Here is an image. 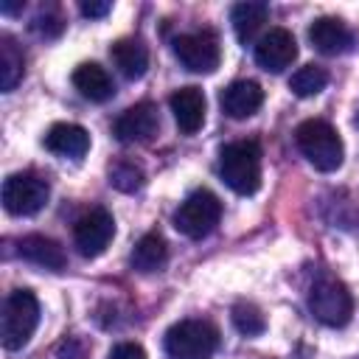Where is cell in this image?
Segmentation results:
<instances>
[{
    "label": "cell",
    "mask_w": 359,
    "mask_h": 359,
    "mask_svg": "<svg viewBox=\"0 0 359 359\" xmlns=\"http://www.w3.org/2000/svg\"><path fill=\"white\" fill-rule=\"evenodd\" d=\"M294 140L297 149L303 151V157L323 174H331L342 165L345 149H342V137L339 132L323 121V118H309L294 129Z\"/></svg>",
    "instance_id": "obj_2"
},
{
    "label": "cell",
    "mask_w": 359,
    "mask_h": 359,
    "mask_svg": "<svg viewBox=\"0 0 359 359\" xmlns=\"http://www.w3.org/2000/svg\"><path fill=\"white\" fill-rule=\"evenodd\" d=\"M45 149L59 154V157L79 160L90 149V135L79 123H53L48 129V135H45Z\"/></svg>",
    "instance_id": "obj_16"
},
{
    "label": "cell",
    "mask_w": 359,
    "mask_h": 359,
    "mask_svg": "<svg viewBox=\"0 0 359 359\" xmlns=\"http://www.w3.org/2000/svg\"><path fill=\"white\" fill-rule=\"evenodd\" d=\"M174 56L191 73H213L222 62V48L213 31H191L174 39Z\"/></svg>",
    "instance_id": "obj_8"
},
{
    "label": "cell",
    "mask_w": 359,
    "mask_h": 359,
    "mask_svg": "<svg viewBox=\"0 0 359 359\" xmlns=\"http://www.w3.org/2000/svg\"><path fill=\"white\" fill-rule=\"evenodd\" d=\"M219 177L238 194L252 196L261 188V146L258 140H233L219 151Z\"/></svg>",
    "instance_id": "obj_1"
},
{
    "label": "cell",
    "mask_w": 359,
    "mask_h": 359,
    "mask_svg": "<svg viewBox=\"0 0 359 359\" xmlns=\"http://www.w3.org/2000/svg\"><path fill=\"white\" fill-rule=\"evenodd\" d=\"M230 320H233L236 331L244 334V337H261L266 331V317L252 303H236L233 311H230Z\"/></svg>",
    "instance_id": "obj_23"
},
{
    "label": "cell",
    "mask_w": 359,
    "mask_h": 359,
    "mask_svg": "<svg viewBox=\"0 0 359 359\" xmlns=\"http://www.w3.org/2000/svg\"><path fill=\"white\" fill-rule=\"evenodd\" d=\"M115 236V219L107 208H93L73 224V244L84 258H98Z\"/></svg>",
    "instance_id": "obj_9"
},
{
    "label": "cell",
    "mask_w": 359,
    "mask_h": 359,
    "mask_svg": "<svg viewBox=\"0 0 359 359\" xmlns=\"http://www.w3.org/2000/svg\"><path fill=\"white\" fill-rule=\"evenodd\" d=\"M219 219H222L219 196L208 188H199V191L188 194L185 202H180V208L174 213V227L185 238H205L208 233H213Z\"/></svg>",
    "instance_id": "obj_5"
},
{
    "label": "cell",
    "mask_w": 359,
    "mask_h": 359,
    "mask_svg": "<svg viewBox=\"0 0 359 359\" xmlns=\"http://www.w3.org/2000/svg\"><path fill=\"white\" fill-rule=\"evenodd\" d=\"M22 73H25L22 50L17 48V42L8 34H3L0 36V90L11 93L22 81Z\"/></svg>",
    "instance_id": "obj_21"
},
{
    "label": "cell",
    "mask_w": 359,
    "mask_h": 359,
    "mask_svg": "<svg viewBox=\"0 0 359 359\" xmlns=\"http://www.w3.org/2000/svg\"><path fill=\"white\" fill-rule=\"evenodd\" d=\"M168 258V247H165V238L160 233H146L137 238L135 250H132V266L137 272H157Z\"/></svg>",
    "instance_id": "obj_20"
},
{
    "label": "cell",
    "mask_w": 359,
    "mask_h": 359,
    "mask_svg": "<svg viewBox=\"0 0 359 359\" xmlns=\"http://www.w3.org/2000/svg\"><path fill=\"white\" fill-rule=\"evenodd\" d=\"M34 31H39V34H45V36H56L59 31H62V22H59V17H36V22H34Z\"/></svg>",
    "instance_id": "obj_28"
},
{
    "label": "cell",
    "mask_w": 359,
    "mask_h": 359,
    "mask_svg": "<svg viewBox=\"0 0 359 359\" xmlns=\"http://www.w3.org/2000/svg\"><path fill=\"white\" fill-rule=\"evenodd\" d=\"M309 309L317 323L328 328H342L353 314V297L342 280L320 278L309 292Z\"/></svg>",
    "instance_id": "obj_6"
},
{
    "label": "cell",
    "mask_w": 359,
    "mask_h": 359,
    "mask_svg": "<svg viewBox=\"0 0 359 359\" xmlns=\"http://www.w3.org/2000/svg\"><path fill=\"white\" fill-rule=\"evenodd\" d=\"M219 348V328L208 320H180L165 331L171 359H210Z\"/></svg>",
    "instance_id": "obj_4"
},
{
    "label": "cell",
    "mask_w": 359,
    "mask_h": 359,
    "mask_svg": "<svg viewBox=\"0 0 359 359\" xmlns=\"http://www.w3.org/2000/svg\"><path fill=\"white\" fill-rule=\"evenodd\" d=\"M160 129V115H157V107L151 101H140L135 107H129L126 112L118 115L112 132L121 143H146L157 135Z\"/></svg>",
    "instance_id": "obj_11"
},
{
    "label": "cell",
    "mask_w": 359,
    "mask_h": 359,
    "mask_svg": "<svg viewBox=\"0 0 359 359\" xmlns=\"http://www.w3.org/2000/svg\"><path fill=\"white\" fill-rule=\"evenodd\" d=\"M20 8H22V3H6V0L0 3V11H3V14H17Z\"/></svg>",
    "instance_id": "obj_29"
},
{
    "label": "cell",
    "mask_w": 359,
    "mask_h": 359,
    "mask_svg": "<svg viewBox=\"0 0 359 359\" xmlns=\"http://www.w3.org/2000/svg\"><path fill=\"white\" fill-rule=\"evenodd\" d=\"M309 39L325 56H339L353 45V34L339 17H317L309 28Z\"/></svg>",
    "instance_id": "obj_14"
},
{
    "label": "cell",
    "mask_w": 359,
    "mask_h": 359,
    "mask_svg": "<svg viewBox=\"0 0 359 359\" xmlns=\"http://www.w3.org/2000/svg\"><path fill=\"white\" fill-rule=\"evenodd\" d=\"M73 87L87 98V101H109L115 93V84L109 79V73L98 65V62H84L73 70Z\"/></svg>",
    "instance_id": "obj_18"
},
{
    "label": "cell",
    "mask_w": 359,
    "mask_h": 359,
    "mask_svg": "<svg viewBox=\"0 0 359 359\" xmlns=\"http://www.w3.org/2000/svg\"><path fill=\"white\" fill-rule=\"evenodd\" d=\"M269 17V6L266 3H258V0H247V3H236L233 11H230V22H233V31L238 36L241 45H247L258 28L266 22Z\"/></svg>",
    "instance_id": "obj_19"
},
{
    "label": "cell",
    "mask_w": 359,
    "mask_h": 359,
    "mask_svg": "<svg viewBox=\"0 0 359 359\" xmlns=\"http://www.w3.org/2000/svg\"><path fill=\"white\" fill-rule=\"evenodd\" d=\"M107 359H146V351L137 342H118Z\"/></svg>",
    "instance_id": "obj_26"
},
{
    "label": "cell",
    "mask_w": 359,
    "mask_h": 359,
    "mask_svg": "<svg viewBox=\"0 0 359 359\" xmlns=\"http://www.w3.org/2000/svg\"><path fill=\"white\" fill-rule=\"evenodd\" d=\"M56 359H87V345H84L79 337H67V339L59 345Z\"/></svg>",
    "instance_id": "obj_25"
},
{
    "label": "cell",
    "mask_w": 359,
    "mask_h": 359,
    "mask_svg": "<svg viewBox=\"0 0 359 359\" xmlns=\"http://www.w3.org/2000/svg\"><path fill=\"white\" fill-rule=\"evenodd\" d=\"M143 182H146V177H143L140 165H135L132 160H118L109 165V185L112 188H118L123 194H135L143 188Z\"/></svg>",
    "instance_id": "obj_24"
},
{
    "label": "cell",
    "mask_w": 359,
    "mask_h": 359,
    "mask_svg": "<svg viewBox=\"0 0 359 359\" xmlns=\"http://www.w3.org/2000/svg\"><path fill=\"white\" fill-rule=\"evenodd\" d=\"M168 107H171V115H174L180 132L194 135V132L202 129V123H205V93L199 87L188 84V87L174 90L171 98H168Z\"/></svg>",
    "instance_id": "obj_13"
},
{
    "label": "cell",
    "mask_w": 359,
    "mask_h": 359,
    "mask_svg": "<svg viewBox=\"0 0 359 359\" xmlns=\"http://www.w3.org/2000/svg\"><path fill=\"white\" fill-rule=\"evenodd\" d=\"M39 325V300L31 289H14L3 303L0 320V339L6 351H20L28 345Z\"/></svg>",
    "instance_id": "obj_3"
},
{
    "label": "cell",
    "mask_w": 359,
    "mask_h": 359,
    "mask_svg": "<svg viewBox=\"0 0 359 359\" xmlns=\"http://www.w3.org/2000/svg\"><path fill=\"white\" fill-rule=\"evenodd\" d=\"M297 59V42L286 28H269L255 42V62L266 73H283Z\"/></svg>",
    "instance_id": "obj_10"
},
{
    "label": "cell",
    "mask_w": 359,
    "mask_h": 359,
    "mask_svg": "<svg viewBox=\"0 0 359 359\" xmlns=\"http://www.w3.org/2000/svg\"><path fill=\"white\" fill-rule=\"evenodd\" d=\"M325 84H328V73L323 67H317V65H306V67L294 70L292 79H289V90L294 95H300V98H311V95L323 93Z\"/></svg>",
    "instance_id": "obj_22"
},
{
    "label": "cell",
    "mask_w": 359,
    "mask_h": 359,
    "mask_svg": "<svg viewBox=\"0 0 359 359\" xmlns=\"http://www.w3.org/2000/svg\"><path fill=\"white\" fill-rule=\"evenodd\" d=\"M109 56H112L115 67L121 70V76L129 81L143 79V73L149 70V48L137 36H123V39L112 42Z\"/></svg>",
    "instance_id": "obj_17"
},
{
    "label": "cell",
    "mask_w": 359,
    "mask_h": 359,
    "mask_svg": "<svg viewBox=\"0 0 359 359\" xmlns=\"http://www.w3.org/2000/svg\"><path fill=\"white\" fill-rule=\"evenodd\" d=\"M17 252L28 264L42 266V269H53V272L65 269V264H67V255H65L62 244L56 238H50V236H42V233L22 236L20 244H17Z\"/></svg>",
    "instance_id": "obj_15"
},
{
    "label": "cell",
    "mask_w": 359,
    "mask_h": 359,
    "mask_svg": "<svg viewBox=\"0 0 359 359\" xmlns=\"http://www.w3.org/2000/svg\"><path fill=\"white\" fill-rule=\"evenodd\" d=\"M50 199V185L39 174L22 171L11 174L3 182V208L11 216H34L39 213Z\"/></svg>",
    "instance_id": "obj_7"
},
{
    "label": "cell",
    "mask_w": 359,
    "mask_h": 359,
    "mask_svg": "<svg viewBox=\"0 0 359 359\" xmlns=\"http://www.w3.org/2000/svg\"><path fill=\"white\" fill-rule=\"evenodd\" d=\"M79 11L84 17H90V20H101V17H107L112 11V3H107V0H84L79 6Z\"/></svg>",
    "instance_id": "obj_27"
},
{
    "label": "cell",
    "mask_w": 359,
    "mask_h": 359,
    "mask_svg": "<svg viewBox=\"0 0 359 359\" xmlns=\"http://www.w3.org/2000/svg\"><path fill=\"white\" fill-rule=\"evenodd\" d=\"M219 104H222V109H224L227 118L244 121V118H250V115H255V112L261 109V104H264V90H261V84L252 81V79H238V81H230V84L222 90Z\"/></svg>",
    "instance_id": "obj_12"
}]
</instances>
